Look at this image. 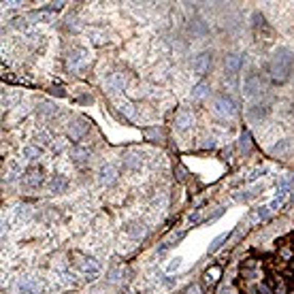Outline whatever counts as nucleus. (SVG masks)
I'll list each match as a JSON object with an SVG mask.
<instances>
[{"label": "nucleus", "instance_id": "obj_1", "mask_svg": "<svg viewBox=\"0 0 294 294\" xmlns=\"http://www.w3.org/2000/svg\"><path fill=\"white\" fill-rule=\"evenodd\" d=\"M294 68V51L288 47H277L269 60V75L273 81H286Z\"/></svg>", "mask_w": 294, "mask_h": 294}, {"label": "nucleus", "instance_id": "obj_2", "mask_svg": "<svg viewBox=\"0 0 294 294\" xmlns=\"http://www.w3.org/2000/svg\"><path fill=\"white\" fill-rule=\"evenodd\" d=\"M211 107H213L215 113L222 115V117H234V115H237V103L232 101L228 94H218V96L213 98Z\"/></svg>", "mask_w": 294, "mask_h": 294}, {"label": "nucleus", "instance_id": "obj_3", "mask_svg": "<svg viewBox=\"0 0 294 294\" xmlns=\"http://www.w3.org/2000/svg\"><path fill=\"white\" fill-rule=\"evenodd\" d=\"M211 66V51H201L190 58V71L194 75H205Z\"/></svg>", "mask_w": 294, "mask_h": 294}, {"label": "nucleus", "instance_id": "obj_4", "mask_svg": "<svg viewBox=\"0 0 294 294\" xmlns=\"http://www.w3.org/2000/svg\"><path fill=\"white\" fill-rule=\"evenodd\" d=\"M243 62H245L243 53L228 51L226 55H224V73H226V75H237L243 68Z\"/></svg>", "mask_w": 294, "mask_h": 294}, {"label": "nucleus", "instance_id": "obj_5", "mask_svg": "<svg viewBox=\"0 0 294 294\" xmlns=\"http://www.w3.org/2000/svg\"><path fill=\"white\" fill-rule=\"evenodd\" d=\"M45 184V173L43 169H38V166H30L26 173H24V186L30 188V190H36Z\"/></svg>", "mask_w": 294, "mask_h": 294}, {"label": "nucleus", "instance_id": "obj_6", "mask_svg": "<svg viewBox=\"0 0 294 294\" xmlns=\"http://www.w3.org/2000/svg\"><path fill=\"white\" fill-rule=\"evenodd\" d=\"M98 181H101L103 186H111L117 181V166L115 164H103L101 169H98Z\"/></svg>", "mask_w": 294, "mask_h": 294}, {"label": "nucleus", "instance_id": "obj_7", "mask_svg": "<svg viewBox=\"0 0 294 294\" xmlns=\"http://www.w3.org/2000/svg\"><path fill=\"white\" fill-rule=\"evenodd\" d=\"M143 162L145 160H143V156L139 151H126L122 156V164H124L126 171H141Z\"/></svg>", "mask_w": 294, "mask_h": 294}, {"label": "nucleus", "instance_id": "obj_8", "mask_svg": "<svg viewBox=\"0 0 294 294\" xmlns=\"http://www.w3.org/2000/svg\"><path fill=\"white\" fill-rule=\"evenodd\" d=\"M79 271L83 273L86 279H94V277H98V273H101V262L94 260V258H83L79 262Z\"/></svg>", "mask_w": 294, "mask_h": 294}, {"label": "nucleus", "instance_id": "obj_9", "mask_svg": "<svg viewBox=\"0 0 294 294\" xmlns=\"http://www.w3.org/2000/svg\"><path fill=\"white\" fill-rule=\"evenodd\" d=\"M105 88H107L109 94H120V92H124V88H126V77H124L122 73H111V75L107 77V81H105Z\"/></svg>", "mask_w": 294, "mask_h": 294}, {"label": "nucleus", "instance_id": "obj_10", "mask_svg": "<svg viewBox=\"0 0 294 294\" xmlns=\"http://www.w3.org/2000/svg\"><path fill=\"white\" fill-rule=\"evenodd\" d=\"M124 232L128 234L130 239H143L147 228H145V224L141 220H130V222L124 224Z\"/></svg>", "mask_w": 294, "mask_h": 294}, {"label": "nucleus", "instance_id": "obj_11", "mask_svg": "<svg viewBox=\"0 0 294 294\" xmlns=\"http://www.w3.org/2000/svg\"><path fill=\"white\" fill-rule=\"evenodd\" d=\"M17 290L22 294H38L41 284H38V279L30 277V275H24V277L17 279Z\"/></svg>", "mask_w": 294, "mask_h": 294}, {"label": "nucleus", "instance_id": "obj_12", "mask_svg": "<svg viewBox=\"0 0 294 294\" xmlns=\"http://www.w3.org/2000/svg\"><path fill=\"white\" fill-rule=\"evenodd\" d=\"M267 113H269V107L264 105V103H260V105H251V107L247 109V120L260 126V124L264 122V117H267Z\"/></svg>", "mask_w": 294, "mask_h": 294}, {"label": "nucleus", "instance_id": "obj_13", "mask_svg": "<svg viewBox=\"0 0 294 294\" xmlns=\"http://www.w3.org/2000/svg\"><path fill=\"white\" fill-rule=\"evenodd\" d=\"M192 124H194V115H192V111H188V109H181V111H177V115H175V128L177 130H188V128H192Z\"/></svg>", "mask_w": 294, "mask_h": 294}, {"label": "nucleus", "instance_id": "obj_14", "mask_svg": "<svg viewBox=\"0 0 294 294\" xmlns=\"http://www.w3.org/2000/svg\"><path fill=\"white\" fill-rule=\"evenodd\" d=\"M68 186H71V181H68L66 175L55 173V175H51V179H49V190H51L53 194H62V192H66Z\"/></svg>", "mask_w": 294, "mask_h": 294}, {"label": "nucleus", "instance_id": "obj_15", "mask_svg": "<svg viewBox=\"0 0 294 294\" xmlns=\"http://www.w3.org/2000/svg\"><path fill=\"white\" fill-rule=\"evenodd\" d=\"M88 130H90L88 122H86V120H81V117L68 124V136L75 139V141H77V139H81V136H86V132H88Z\"/></svg>", "mask_w": 294, "mask_h": 294}, {"label": "nucleus", "instance_id": "obj_16", "mask_svg": "<svg viewBox=\"0 0 294 294\" xmlns=\"http://www.w3.org/2000/svg\"><path fill=\"white\" fill-rule=\"evenodd\" d=\"M83 62H86V49H81V47H75L66 53V64L68 68H79Z\"/></svg>", "mask_w": 294, "mask_h": 294}, {"label": "nucleus", "instance_id": "obj_17", "mask_svg": "<svg viewBox=\"0 0 294 294\" xmlns=\"http://www.w3.org/2000/svg\"><path fill=\"white\" fill-rule=\"evenodd\" d=\"M260 79L256 77V75H247L245 77V81H243V94L245 96H249V98H254V96H258L260 94Z\"/></svg>", "mask_w": 294, "mask_h": 294}, {"label": "nucleus", "instance_id": "obj_18", "mask_svg": "<svg viewBox=\"0 0 294 294\" xmlns=\"http://www.w3.org/2000/svg\"><path fill=\"white\" fill-rule=\"evenodd\" d=\"M190 32L196 38H203V36L209 34V24L205 19H201V17H194V19H190Z\"/></svg>", "mask_w": 294, "mask_h": 294}, {"label": "nucleus", "instance_id": "obj_19", "mask_svg": "<svg viewBox=\"0 0 294 294\" xmlns=\"http://www.w3.org/2000/svg\"><path fill=\"white\" fill-rule=\"evenodd\" d=\"M71 160H73V164H77V166H83V164H88L90 162V151L86 149V147H73L71 149Z\"/></svg>", "mask_w": 294, "mask_h": 294}, {"label": "nucleus", "instance_id": "obj_20", "mask_svg": "<svg viewBox=\"0 0 294 294\" xmlns=\"http://www.w3.org/2000/svg\"><path fill=\"white\" fill-rule=\"evenodd\" d=\"M292 149V139H279L277 143L271 145V153L273 156H284V153H288Z\"/></svg>", "mask_w": 294, "mask_h": 294}, {"label": "nucleus", "instance_id": "obj_21", "mask_svg": "<svg viewBox=\"0 0 294 294\" xmlns=\"http://www.w3.org/2000/svg\"><path fill=\"white\" fill-rule=\"evenodd\" d=\"M55 279H58V282H62L64 286H75V284H77V273L71 271V269H60L58 275H55Z\"/></svg>", "mask_w": 294, "mask_h": 294}, {"label": "nucleus", "instance_id": "obj_22", "mask_svg": "<svg viewBox=\"0 0 294 294\" xmlns=\"http://www.w3.org/2000/svg\"><path fill=\"white\" fill-rule=\"evenodd\" d=\"M209 90H211V88H209V83H207V81H199V83H196V86L192 88L190 96L194 98V101H203L205 96H209Z\"/></svg>", "mask_w": 294, "mask_h": 294}, {"label": "nucleus", "instance_id": "obj_23", "mask_svg": "<svg viewBox=\"0 0 294 294\" xmlns=\"http://www.w3.org/2000/svg\"><path fill=\"white\" fill-rule=\"evenodd\" d=\"M36 113H38V115H43V117H53V115H58V107H55L51 101H43V103L38 105Z\"/></svg>", "mask_w": 294, "mask_h": 294}, {"label": "nucleus", "instance_id": "obj_24", "mask_svg": "<svg viewBox=\"0 0 294 294\" xmlns=\"http://www.w3.org/2000/svg\"><path fill=\"white\" fill-rule=\"evenodd\" d=\"M22 158L30 160V162L38 160V158H41V147H36V145H26V147L22 149Z\"/></svg>", "mask_w": 294, "mask_h": 294}, {"label": "nucleus", "instance_id": "obj_25", "mask_svg": "<svg viewBox=\"0 0 294 294\" xmlns=\"http://www.w3.org/2000/svg\"><path fill=\"white\" fill-rule=\"evenodd\" d=\"M32 215V209L28 207V205H19V207H15V218L17 220H28Z\"/></svg>", "mask_w": 294, "mask_h": 294}, {"label": "nucleus", "instance_id": "obj_26", "mask_svg": "<svg viewBox=\"0 0 294 294\" xmlns=\"http://www.w3.org/2000/svg\"><path fill=\"white\" fill-rule=\"evenodd\" d=\"M269 213H271V209H269V207H260V209H256V211L251 213V220H267V218H269Z\"/></svg>", "mask_w": 294, "mask_h": 294}, {"label": "nucleus", "instance_id": "obj_27", "mask_svg": "<svg viewBox=\"0 0 294 294\" xmlns=\"http://www.w3.org/2000/svg\"><path fill=\"white\" fill-rule=\"evenodd\" d=\"M249 145H251V136H249V132H243L241 139H239V149H241V151H247Z\"/></svg>", "mask_w": 294, "mask_h": 294}, {"label": "nucleus", "instance_id": "obj_28", "mask_svg": "<svg viewBox=\"0 0 294 294\" xmlns=\"http://www.w3.org/2000/svg\"><path fill=\"white\" fill-rule=\"evenodd\" d=\"M226 239H228V234H220V237H215L213 243L209 245V251H215V249H220V245H222L224 241H226Z\"/></svg>", "mask_w": 294, "mask_h": 294}, {"label": "nucleus", "instance_id": "obj_29", "mask_svg": "<svg viewBox=\"0 0 294 294\" xmlns=\"http://www.w3.org/2000/svg\"><path fill=\"white\" fill-rule=\"evenodd\" d=\"M90 36H94V43L96 45H103L105 43V34L103 32H90Z\"/></svg>", "mask_w": 294, "mask_h": 294}, {"label": "nucleus", "instance_id": "obj_30", "mask_svg": "<svg viewBox=\"0 0 294 294\" xmlns=\"http://www.w3.org/2000/svg\"><path fill=\"white\" fill-rule=\"evenodd\" d=\"M181 260H184V258H179V256H177V258H173V262L169 264V271H175V269H179V267H181Z\"/></svg>", "mask_w": 294, "mask_h": 294}, {"label": "nucleus", "instance_id": "obj_31", "mask_svg": "<svg viewBox=\"0 0 294 294\" xmlns=\"http://www.w3.org/2000/svg\"><path fill=\"white\" fill-rule=\"evenodd\" d=\"M258 294H273V292H271V288H269V286L260 284V286H258Z\"/></svg>", "mask_w": 294, "mask_h": 294}, {"label": "nucleus", "instance_id": "obj_32", "mask_svg": "<svg viewBox=\"0 0 294 294\" xmlns=\"http://www.w3.org/2000/svg\"><path fill=\"white\" fill-rule=\"evenodd\" d=\"M188 294H199V286H190V288H188Z\"/></svg>", "mask_w": 294, "mask_h": 294}, {"label": "nucleus", "instance_id": "obj_33", "mask_svg": "<svg viewBox=\"0 0 294 294\" xmlns=\"http://www.w3.org/2000/svg\"><path fill=\"white\" fill-rule=\"evenodd\" d=\"M220 294H232V292H230V290H228V288H226V290H222V292H220Z\"/></svg>", "mask_w": 294, "mask_h": 294}, {"label": "nucleus", "instance_id": "obj_34", "mask_svg": "<svg viewBox=\"0 0 294 294\" xmlns=\"http://www.w3.org/2000/svg\"><path fill=\"white\" fill-rule=\"evenodd\" d=\"M292 190H294V181H292Z\"/></svg>", "mask_w": 294, "mask_h": 294}]
</instances>
